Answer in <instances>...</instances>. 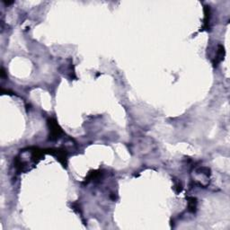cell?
Segmentation results:
<instances>
[{"label":"cell","instance_id":"6da1fadb","mask_svg":"<svg viewBox=\"0 0 230 230\" xmlns=\"http://www.w3.org/2000/svg\"><path fill=\"white\" fill-rule=\"evenodd\" d=\"M48 124H49V127H50V138L51 140L58 138L59 135L62 133V130H61L60 127L58 126L57 121L54 119H50L48 121Z\"/></svg>","mask_w":230,"mask_h":230},{"label":"cell","instance_id":"7a4b0ae2","mask_svg":"<svg viewBox=\"0 0 230 230\" xmlns=\"http://www.w3.org/2000/svg\"><path fill=\"white\" fill-rule=\"evenodd\" d=\"M52 155H55L57 157V159L64 166L67 165V152L65 149H50Z\"/></svg>","mask_w":230,"mask_h":230},{"label":"cell","instance_id":"3957f363","mask_svg":"<svg viewBox=\"0 0 230 230\" xmlns=\"http://www.w3.org/2000/svg\"><path fill=\"white\" fill-rule=\"evenodd\" d=\"M224 54H225V51H224V48L219 45V50L217 52V56H216V58H215V61H214V64L217 65L218 63H219L223 58H224Z\"/></svg>","mask_w":230,"mask_h":230},{"label":"cell","instance_id":"277c9868","mask_svg":"<svg viewBox=\"0 0 230 230\" xmlns=\"http://www.w3.org/2000/svg\"><path fill=\"white\" fill-rule=\"evenodd\" d=\"M189 200V210L191 212H195L196 210V206H197V200L194 197H191L188 198Z\"/></svg>","mask_w":230,"mask_h":230},{"label":"cell","instance_id":"5b68a950","mask_svg":"<svg viewBox=\"0 0 230 230\" xmlns=\"http://www.w3.org/2000/svg\"><path fill=\"white\" fill-rule=\"evenodd\" d=\"M174 188L176 189V192H180L182 190H183V186H182V184L180 181H177L175 182V184H174Z\"/></svg>","mask_w":230,"mask_h":230}]
</instances>
